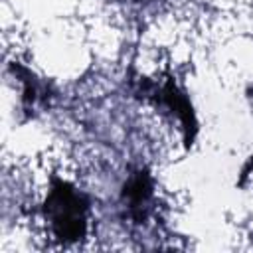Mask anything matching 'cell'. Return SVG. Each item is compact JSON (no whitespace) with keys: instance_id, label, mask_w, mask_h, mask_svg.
Returning <instances> with one entry per match:
<instances>
[{"instance_id":"6da1fadb","label":"cell","mask_w":253,"mask_h":253,"mask_svg":"<svg viewBox=\"0 0 253 253\" xmlns=\"http://www.w3.org/2000/svg\"><path fill=\"white\" fill-rule=\"evenodd\" d=\"M85 200L67 184H55L49 192L45 213L55 235L63 241H75L85 233Z\"/></svg>"},{"instance_id":"7a4b0ae2","label":"cell","mask_w":253,"mask_h":253,"mask_svg":"<svg viewBox=\"0 0 253 253\" xmlns=\"http://www.w3.org/2000/svg\"><path fill=\"white\" fill-rule=\"evenodd\" d=\"M125 198L128 200L132 210L142 208L150 198V180L144 172L136 174L126 186H125Z\"/></svg>"}]
</instances>
